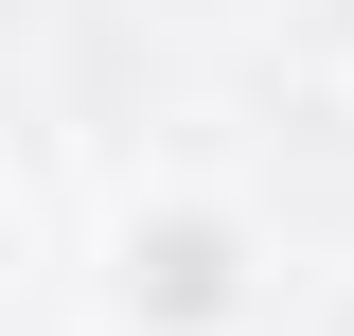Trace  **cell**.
Returning <instances> with one entry per match:
<instances>
[{
  "instance_id": "7a4b0ae2",
  "label": "cell",
  "mask_w": 354,
  "mask_h": 336,
  "mask_svg": "<svg viewBox=\"0 0 354 336\" xmlns=\"http://www.w3.org/2000/svg\"><path fill=\"white\" fill-rule=\"evenodd\" d=\"M337 53H354V0H337Z\"/></svg>"
},
{
  "instance_id": "6da1fadb",
  "label": "cell",
  "mask_w": 354,
  "mask_h": 336,
  "mask_svg": "<svg viewBox=\"0 0 354 336\" xmlns=\"http://www.w3.org/2000/svg\"><path fill=\"white\" fill-rule=\"evenodd\" d=\"M106 319L124 336H248L266 319V230L230 195H124V230H106Z\"/></svg>"
}]
</instances>
